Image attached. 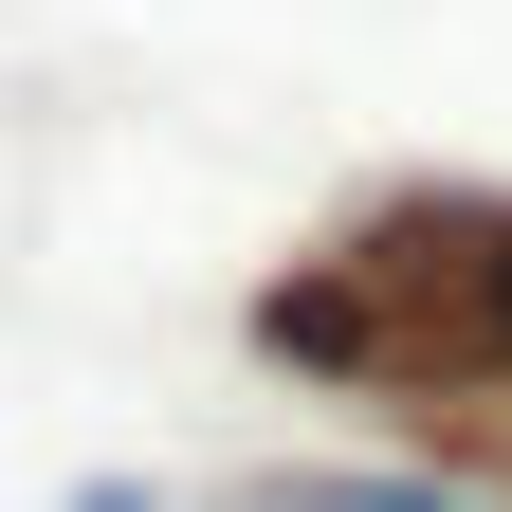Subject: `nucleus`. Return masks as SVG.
Wrapping results in <instances>:
<instances>
[{
  "instance_id": "obj_1",
  "label": "nucleus",
  "mask_w": 512,
  "mask_h": 512,
  "mask_svg": "<svg viewBox=\"0 0 512 512\" xmlns=\"http://www.w3.org/2000/svg\"><path fill=\"white\" fill-rule=\"evenodd\" d=\"M293 512H458V494H403V476L366 494V476H348V494H293Z\"/></svg>"
},
{
  "instance_id": "obj_2",
  "label": "nucleus",
  "mask_w": 512,
  "mask_h": 512,
  "mask_svg": "<svg viewBox=\"0 0 512 512\" xmlns=\"http://www.w3.org/2000/svg\"><path fill=\"white\" fill-rule=\"evenodd\" d=\"M476 311H494V330H512V238H494V256H476Z\"/></svg>"
}]
</instances>
